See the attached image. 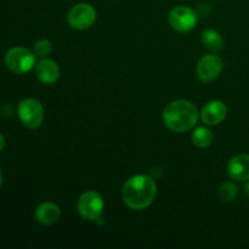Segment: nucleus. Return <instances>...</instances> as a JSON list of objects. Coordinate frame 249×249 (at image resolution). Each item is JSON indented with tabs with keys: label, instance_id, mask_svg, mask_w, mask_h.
Instances as JSON below:
<instances>
[{
	"label": "nucleus",
	"instance_id": "1",
	"mask_svg": "<svg viewBox=\"0 0 249 249\" xmlns=\"http://www.w3.org/2000/svg\"><path fill=\"white\" fill-rule=\"evenodd\" d=\"M157 186L148 175H135L124 184L122 196L129 208L134 211L145 209L155 201Z\"/></svg>",
	"mask_w": 249,
	"mask_h": 249
},
{
	"label": "nucleus",
	"instance_id": "2",
	"mask_svg": "<svg viewBox=\"0 0 249 249\" xmlns=\"http://www.w3.org/2000/svg\"><path fill=\"white\" fill-rule=\"evenodd\" d=\"M198 111L192 102L187 100H175L168 104L163 111V122L170 130L185 133L196 125Z\"/></svg>",
	"mask_w": 249,
	"mask_h": 249
},
{
	"label": "nucleus",
	"instance_id": "3",
	"mask_svg": "<svg viewBox=\"0 0 249 249\" xmlns=\"http://www.w3.org/2000/svg\"><path fill=\"white\" fill-rule=\"evenodd\" d=\"M36 53L26 48H12L5 55V65L16 74L29 72L36 65Z\"/></svg>",
	"mask_w": 249,
	"mask_h": 249
},
{
	"label": "nucleus",
	"instance_id": "4",
	"mask_svg": "<svg viewBox=\"0 0 249 249\" xmlns=\"http://www.w3.org/2000/svg\"><path fill=\"white\" fill-rule=\"evenodd\" d=\"M104 199L95 191L84 192L78 199V212L85 220H100L104 213Z\"/></svg>",
	"mask_w": 249,
	"mask_h": 249
},
{
	"label": "nucleus",
	"instance_id": "5",
	"mask_svg": "<svg viewBox=\"0 0 249 249\" xmlns=\"http://www.w3.org/2000/svg\"><path fill=\"white\" fill-rule=\"evenodd\" d=\"M18 117L29 129H36L44 121V109L36 99H24L18 104Z\"/></svg>",
	"mask_w": 249,
	"mask_h": 249
},
{
	"label": "nucleus",
	"instance_id": "6",
	"mask_svg": "<svg viewBox=\"0 0 249 249\" xmlns=\"http://www.w3.org/2000/svg\"><path fill=\"white\" fill-rule=\"evenodd\" d=\"M68 23L74 29H87L96 21V11L89 4H78L68 12Z\"/></svg>",
	"mask_w": 249,
	"mask_h": 249
},
{
	"label": "nucleus",
	"instance_id": "7",
	"mask_svg": "<svg viewBox=\"0 0 249 249\" xmlns=\"http://www.w3.org/2000/svg\"><path fill=\"white\" fill-rule=\"evenodd\" d=\"M197 14L187 6H178L173 9L169 14V23L175 31L186 33L196 27Z\"/></svg>",
	"mask_w": 249,
	"mask_h": 249
},
{
	"label": "nucleus",
	"instance_id": "8",
	"mask_svg": "<svg viewBox=\"0 0 249 249\" xmlns=\"http://www.w3.org/2000/svg\"><path fill=\"white\" fill-rule=\"evenodd\" d=\"M223 71V60L215 55H206L199 60L197 66V74L204 83L215 80Z\"/></svg>",
	"mask_w": 249,
	"mask_h": 249
},
{
	"label": "nucleus",
	"instance_id": "9",
	"mask_svg": "<svg viewBox=\"0 0 249 249\" xmlns=\"http://www.w3.org/2000/svg\"><path fill=\"white\" fill-rule=\"evenodd\" d=\"M228 108L221 101H211L202 108L201 119L207 125H218L225 119Z\"/></svg>",
	"mask_w": 249,
	"mask_h": 249
},
{
	"label": "nucleus",
	"instance_id": "10",
	"mask_svg": "<svg viewBox=\"0 0 249 249\" xmlns=\"http://www.w3.org/2000/svg\"><path fill=\"white\" fill-rule=\"evenodd\" d=\"M229 177L235 181H248L249 180V155L235 156L229 162Z\"/></svg>",
	"mask_w": 249,
	"mask_h": 249
},
{
	"label": "nucleus",
	"instance_id": "11",
	"mask_svg": "<svg viewBox=\"0 0 249 249\" xmlns=\"http://www.w3.org/2000/svg\"><path fill=\"white\" fill-rule=\"evenodd\" d=\"M36 77L44 84H53L60 77V68L55 61L44 58L36 65Z\"/></svg>",
	"mask_w": 249,
	"mask_h": 249
},
{
	"label": "nucleus",
	"instance_id": "12",
	"mask_svg": "<svg viewBox=\"0 0 249 249\" xmlns=\"http://www.w3.org/2000/svg\"><path fill=\"white\" fill-rule=\"evenodd\" d=\"M61 211L57 204L45 202L36 209V219L43 225H53L60 220Z\"/></svg>",
	"mask_w": 249,
	"mask_h": 249
},
{
	"label": "nucleus",
	"instance_id": "13",
	"mask_svg": "<svg viewBox=\"0 0 249 249\" xmlns=\"http://www.w3.org/2000/svg\"><path fill=\"white\" fill-rule=\"evenodd\" d=\"M202 41L207 49L212 51H220L224 46V39L220 33L214 29H207L202 34Z\"/></svg>",
	"mask_w": 249,
	"mask_h": 249
},
{
	"label": "nucleus",
	"instance_id": "14",
	"mask_svg": "<svg viewBox=\"0 0 249 249\" xmlns=\"http://www.w3.org/2000/svg\"><path fill=\"white\" fill-rule=\"evenodd\" d=\"M192 142L197 146V147H208L209 145L213 141V134L209 130L208 128H204V126H199V128L195 129L194 133H192Z\"/></svg>",
	"mask_w": 249,
	"mask_h": 249
},
{
	"label": "nucleus",
	"instance_id": "15",
	"mask_svg": "<svg viewBox=\"0 0 249 249\" xmlns=\"http://www.w3.org/2000/svg\"><path fill=\"white\" fill-rule=\"evenodd\" d=\"M237 187L232 182H223L218 189L219 198L224 202H232L237 196Z\"/></svg>",
	"mask_w": 249,
	"mask_h": 249
},
{
	"label": "nucleus",
	"instance_id": "16",
	"mask_svg": "<svg viewBox=\"0 0 249 249\" xmlns=\"http://www.w3.org/2000/svg\"><path fill=\"white\" fill-rule=\"evenodd\" d=\"M51 50H53V45H51L50 41L45 40V39L38 40L34 44L33 53H36V57H45L51 53Z\"/></svg>",
	"mask_w": 249,
	"mask_h": 249
},
{
	"label": "nucleus",
	"instance_id": "17",
	"mask_svg": "<svg viewBox=\"0 0 249 249\" xmlns=\"http://www.w3.org/2000/svg\"><path fill=\"white\" fill-rule=\"evenodd\" d=\"M4 146H5V139H4V136L0 134V152H1V150L4 148Z\"/></svg>",
	"mask_w": 249,
	"mask_h": 249
},
{
	"label": "nucleus",
	"instance_id": "18",
	"mask_svg": "<svg viewBox=\"0 0 249 249\" xmlns=\"http://www.w3.org/2000/svg\"><path fill=\"white\" fill-rule=\"evenodd\" d=\"M246 194H247L248 196H249V180H248L247 185H246Z\"/></svg>",
	"mask_w": 249,
	"mask_h": 249
},
{
	"label": "nucleus",
	"instance_id": "19",
	"mask_svg": "<svg viewBox=\"0 0 249 249\" xmlns=\"http://www.w3.org/2000/svg\"><path fill=\"white\" fill-rule=\"evenodd\" d=\"M2 185V173H1V169H0V187H1Z\"/></svg>",
	"mask_w": 249,
	"mask_h": 249
}]
</instances>
